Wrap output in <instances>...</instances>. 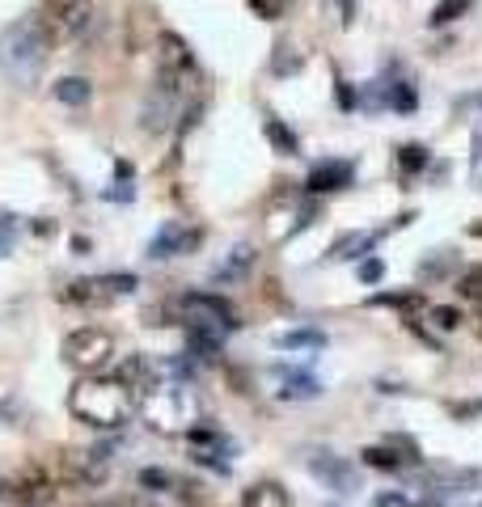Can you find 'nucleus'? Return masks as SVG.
I'll list each match as a JSON object with an SVG mask.
<instances>
[{"mask_svg":"<svg viewBox=\"0 0 482 507\" xmlns=\"http://www.w3.org/2000/svg\"><path fill=\"white\" fill-rule=\"evenodd\" d=\"M153 55H157V72L170 80H187V72H195V51L191 43L174 30H161L157 43H153Z\"/></svg>","mask_w":482,"mask_h":507,"instance_id":"7","label":"nucleus"},{"mask_svg":"<svg viewBox=\"0 0 482 507\" xmlns=\"http://www.w3.org/2000/svg\"><path fill=\"white\" fill-rule=\"evenodd\" d=\"M386 233L389 229H381V233H343V237L330 245V258H335V262H343V258H364Z\"/></svg>","mask_w":482,"mask_h":507,"instance_id":"16","label":"nucleus"},{"mask_svg":"<svg viewBox=\"0 0 482 507\" xmlns=\"http://www.w3.org/2000/svg\"><path fill=\"white\" fill-rule=\"evenodd\" d=\"M250 9L258 17H267V21H275V17L284 13V0H250Z\"/></svg>","mask_w":482,"mask_h":507,"instance_id":"34","label":"nucleus"},{"mask_svg":"<svg viewBox=\"0 0 482 507\" xmlns=\"http://www.w3.org/2000/svg\"><path fill=\"white\" fill-rule=\"evenodd\" d=\"M262 131H267V144H271L279 157H296V153H301L296 131H292V127H284L279 119H267V127H262Z\"/></svg>","mask_w":482,"mask_h":507,"instance_id":"20","label":"nucleus"},{"mask_svg":"<svg viewBox=\"0 0 482 507\" xmlns=\"http://www.w3.org/2000/svg\"><path fill=\"white\" fill-rule=\"evenodd\" d=\"M372 507H411V499L402 491H381L377 499H372Z\"/></svg>","mask_w":482,"mask_h":507,"instance_id":"36","label":"nucleus"},{"mask_svg":"<svg viewBox=\"0 0 482 507\" xmlns=\"http://www.w3.org/2000/svg\"><path fill=\"white\" fill-rule=\"evenodd\" d=\"M309 470H313V478H321L335 495L355 491V470L343 457H335V453H313V457H309Z\"/></svg>","mask_w":482,"mask_h":507,"instance_id":"13","label":"nucleus"},{"mask_svg":"<svg viewBox=\"0 0 482 507\" xmlns=\"http://www.w3.org/2000/svg\"><path fill=\"white\" fill-rule=\"evenodd\" d=\"M174 313L182 326H208V330H237V309L225 301V296H216V292H187V296H178L174 301Z\"/></svg>","mask_w":482,"mask_h":507,"instance_id":"6","label":"nucleus"},{"mask_svg":"<svg viewBox=\"0 0 482 507\" xmlns=\"http://www.w3.org/2000/svg\"><path fill=\"white\" fill-rule=\"evenodd\" d=\"M106 199H123V204H131V187H128V182H123V187H119V190H106Z\"/></svg>","mask_w":482,"mask_h":507,"instance_id":"42","label":"nucleus"},{"mask_svg":"<svg viewBox=\"0 0 482 507\" xmlns=\"http://www.w3.org/2000/svg\"><path fill=\"white\" fill-rule=\"evenodd\" d=\"M254 262H258V250L250 245V241H241V245H233V254H229L225 262L212 270V284H233V279H241Z\"/></svg>","mask_w":482,"mask_h":507,"instance_id":"15","label":"nucleus"},{"mask_svg":"<svg viewBox=\"0 0 482 507\" xmlns=\"http://www.w3.org/2000/svg\"><path fill=\"white\" fill-rule=\"evenodd\" d=\"M355 182V165L352 161H321L313 165L305 178V190L309 195H330V190H347Z\"/></svg>","mask_w":482,"mask_h":507,"instance_id":"12","label":"nucleus"},{"mask_svg":"<svg viewBox=\"0 0 482 507\" xmlns=\"http://www.w3.org/2000/svg\"><path fill=\"white\" fill-rule=\"evenodd\" d=\"M111 360H114V338L102 326H80V330H72L64 338V364L85 372V377H97Z\"/></svg>","mask_w":482,"mask_h":507,"instance_id":"5","label":"nucleus"},{"mask_svg":"<svg viewBox=\"0 0 482 507\" xmlns=\"http://www.w3.org/2000/svg\"><path fill=\"white\" fill-rule=\"evenodd\" d=\"M9 495H13L21 507H47L51 499H55V478H51L47 465H26V470L9 482Z\"/></svg>","mask_w":482,"mask_h":507,"instance_id":"10","label":"nucleus"},{"mask_svg":"<svg viewBox=\"0 0 482 507\" xmlns=\"http://www.w3.org/2000/svg\"><path fill=\"white\" fill-rule=\"evenodd\" d=\"M34 233H38V237H55V220H34Z\"/></svg>","mask_w":482,"mask_h":507,"instance_id":"41","label":"nucleus"},{"mask_svg":"<svg viewBox=\"0 0 482 507\" xmlns=\"http://www.w3.org/2000/svg\"><path fill=\"white\" fill-rule=\"evenodd\" d=\"M386 106L389 111H398V114H411L419 106L415 85H411V80H394V85H386Z\"/></svg>","mask_w":482,"mask_h":507,"instance_id":"22","label":"nucleus"},{"mask_svg":"<svg viewBox=\"0 0 482 507\" xmlns=\"http://www.w3.org/2000/svg\"><path fill=\"white\" fill-rule=\"evenodd\" d=\"M470 4H474V0H440V4L432 9V17H428V21H432V26H453L457 17H466V13H470Z\"/></svg>","mask_w":482,"mask_h":507,"instance_id":"26","label":"nucleus"},{"mask_svg":"<svg viewBox=\"0 0 482 507\" xmlns=\"http://www.w3.org/2000/svg\"><path fill=\"white\" fill-rule=\"evenodd\" d=\"M428 161H432V153H428L423 144H402L398 148V165H402V174L406 178L419 174V170H428Z\"/></svg>","mask_w":482,"mask_h":507,"instance_id":"25","label":"nucleus"},{"mask_svg":"<svg viewBox=\"0 0 482 507\" xmlns=\"http://www.w3.org/2000/svg\"><path fill=\"white\" fill-rule=\"evenodd\" d=\"M457 419H470V414H482V402H470V406H453Z\"/></svg>","mask_w":482,"mask_h":507,"instance_id":"39","label":"nucleus"},{"mask_svg":"<svg viewBox=\"0 0 482 507\" xmlns=\"http://www.w3.org/2000/svg\"><path fill=\"white\" fill-rule=\"evenodd\" d=\"M457 292L466 296V301H478L482 304V267H470L461 279H457Z\"/></svg>","mask_w":482,"mask_h":507,"instance_id":"30","label":"nucleus"},{"mask_svg":"<svg viewBox=\"0 0 482 507\" xmlns=\"http://www.w3.org/2000/svg\"><path fill=\"white\" fill-rule=\"evenodd\" d=\"M178 102H182V85L170 77L157 80V89L145 97V111H140V127L145 131H153V136H161L165 127H170V119H174Z\"/></svg>","mask_w":482,"mask_h":507,"instance_id":"8","label":"nucleus"},{"mask_svg":"<svg viewBox=\"0 0 482 507\" xmlns=\"http://www.w3.org/2000/svg\"><path fill=\"white\" fill-rule=\"evenodd\" d=\"M338 9H343V26H352L355 21V0H338Z\"/></svg>","mask_w":482,"mask_h":507,"instance_id":"40","label":"nucleus"},{"mask_svg":"<svg viewBox=\"0 0 482 507\" xmlns=\"http://www.w3.org/2000/svg\"><path fill=\"white\" fill-rule=\"evenodd\" d=\"M360 457H364V465H372V470H389V474H394V470H402V457L389 448V444H369Z\"/></svg>","mask_w":482,"mask_h":507,"instance_id":"24","label":"nucleus"},{"mask_svg":"<svg viewBox=\"0 0 482 507\" xmlns=\"http://www.w3.org/2000/svg\"><path fill=\"white\" fill-rule=\"evenodd\" d=\"M204 241V233L199 229H187V224H178V220H170V224H161L157 233H153V241H148V258L153 262H165V258H174V254H187V250H195Z\"/></svg>","mask_w":482,"mask_h":507,"instance_id":"11","label":"nucleus"},{"mask_svg":"<svg viewBox=\"0 0 482 507\" xmlns=\"http://www.w3.org/2000/svg\"><path fill=\"white\" fill-rule=\"evenodd\" d=\"M428 317H432V326H436V330H457V326L466 321L457 304H428Z\"/></svg>","mask_w":482,"mask_h":507,"instance_id":"27","label":"nucleus"},{"mask_svg":"<svg viewBox=\"0 0 482 507\" xmlns=\"http://www.w3.org/2000/svg\"><path fill=\"white\" fill-rule=\"evenodd\" d=\"M389 448H394V453H398L402 457V465H411V461H419V448H415V440H406V436H389Z\"/></svg>","mask_w":482,"mask_h":507,"instance_id":"32","label":"nucleus"},{"mask_svg":"<svg viewBox=\"0 0 482 507\" xmlns=\"http://www.w3.org/2000/svg\"><path fill=\"white\" fill-rule=\"evenodd\" d=\"M102 284L111 287V296H131V292L140 287V279H136L131 270H111V275H102Z\"/></svg>","mask_w":482,"mask_h":507,"instance_id":"28","label":"nucleus"},{"mask_svg":"<svg viewBox=\"0 0 482 507\" xmlns=\"http://www.w3.org/2000/svg\"><path fill=\"white\" fill-rule=\"evenodd\" d=\"M17 245V216L13 212H0V258H9Z\"/></svg>","mask_w":482,"mask_h":507,"instance_id":"29","label":"nucleus"},{"mask_svg":"<svg viewBox=\"0 0 482 507\" xmlns=\"http://www.w3.org/2000/svg\"><path fill=\"white\" fill-rule=\"evenodd\" d=\"M241 507H292V499L279 482H254L241 495Z\"/></svg>","mask_w":482,"mask_h":507,"instance_id":"18","label":"nucleus"},{"mask_svg":"<svg viewBox=\"0 0 482 507\" xmlns=\"http://www.w3.org/2000/svg\"><path fill=\"white\" fill-rule=\"evenodd\" d=\"M94 0H43V26L51 38H72L89 21Z\"/></svg>","mask_w":482,"mask_h":507,"instance_id":"9","label":"nucleus"},{"mask_svg":"<svg viewBox=\"0 0 482 507\" xmlns=\"http://www.w3.org/2000/svg\"><path fill=\"white\" fill-rule=\"evenodd\" d=\"M111 474V444H97V448H64L55 457V482L64 486H85L94 491L102 486Z\"/></svg>","mask_w":482,"mask_h":507,"instance_id":"4","label":"nucleus"},{"mask_svg":"<svg viewBox=\"0 0 482 507\" xmlns=\"http://www.w3.org/2000/svg\"><path fill=\"white\" fill-rule=\"evenodd\" d=\"M114 507H161L153 495H128V499H114Z\"/></svg>","mask_w":482,"mask_h":507,"instance_id":"37","label":"nucleus"},{"mask_svg":"<svg viewBox=\"0 0 482 507\" xmlns=\"http://www.w3.org/2000/svg\"><path fill=\"white\" fill-rule=\"evenodd\" d=\"M335 85H338V106H343V111H355V94H352V85H347L343 77H338Z\"/></svg>","mask_w":482,"mask_h":507,"instance_id":"38","label":"nucleus"},{"mask_svg":"<svg viewBox=\"0 0 482 507\" xmlns=\"http://www.w3.org/2000/svg\"><path fill=\"white\" fill-rule=\"evenodd\" d=\"M68 411L77 423L97 431H123L140 411V397L119 377H80L68 394Z\"/></svg>","mask_w":482,"mask_h":507,"instance_id":"2","label":"nucleus"},{"mask_svg":"<svg viewBox=\"0 0 482 507\" xmlns=\"http://www.w3.org/2000/svg\"><path fill=\"white\" fill-rule=\"evenodd\" d=\"M72 254H89V241H85V237H72Z\"/></svg>","mask_w":482,"mask_h":507,"instance_id":"44","label":"nucleus"},{"mask_svg":"<svg viewBox=\"0 0 482 507\" xmlns=\"http://www.w3.org/2000/svg\"><path fill=\"white\" fill-rule=\"evenodd\" d=\"M470 106H478V111H482V94H474V97H466V102H461V111H470Z\"/></svg>","mask_w":482,"mask_h":507,"instance_id":"45","label":"nucleus"},{"mask_svg":"<svg viewBox=\"0 0 482 507\" xmlns=\"http://www.w3.org/2000/svg\"><path fill=\"white\" fill-rule=\"evenodd\" d=\"M275 51H279V55H275V63H271V68H275V72H279V77H284V72H296V68H301V55H284V51H288V47H275Z\"/></svg>","mask_w":482,"mask_h":507,"instance_id":"35","label":"nucleus"},{"mask_svg":"<svg viewBox=\"0 0 482 507\" xmlns=\"http://www.w3.org/2000/svg\"><path fill=\"white\" fill-rule=\"evenodd\" d=\"M381 275H386V262H381V258H364V262H360V279H364V284H381Z\"/></svg>","mask_w":482,"mask_h":507,"instance_id":"33","label":"nucleus"},{"mask_svg":"<svg viewBox=\"0 0 482 507\" xmlns=\"http://www.w3.org/2000/svg\"><path fill=\"white\" fill-rule=\"evenodd\" d=\"M114 178H123V182H128V178H131V161H114Z\"/></svg>","mask_w":482,"mask_h":507,"instance_id":"43","label":"nucleus"},{"mask_svg":"<svg viewBox=\"0 0 482 507\" xmlns=\"http://www.w3.org/2000/svg\"><path fill=\"white\" fill-rule=\"evenodd\" d=\"M140 486H145V491H170L174 478L165 474V470H140Z\"/></svg>","mask_w":482,"mask_h":507,"instance_id":"31","label":"nucleus"},{"mask_svg":"<svg viewBox=\"0 0 482 507\" xmlns=\"http://www.w3.org/2000/svg\"><path fill=\"white\" fill-rule=\"evenodd\" d=\"M148 428L161 436H191L204 423V402L195 394L191 380H157L153 394L140 402Z\"/></svg>","mask_w":482,"mask_h":507,"instance_id":"3","label":"nucleus"},{"mask_svg":"<svg viewBox=\"0 0 482 507\" xmlns=\"http://www.w3.org/2000/svg\"><path fill=\"white\" fill-rule=\"evenodd\" d=\"M64 301L68 304H80V309H102V304H111V287L102 284V275H94V279H72V284L64 287Z\"/></svg>","mask_w":482,"mask_h":507,"instance_id":"14","label":"nucleus"},{"mask_svg":"<svg viewBox=\"0 0 482 507\" xmlns=\"http://www.w3.org/2000/svg\"><path fill=\"white\" fill-rule=\"evenodd\" d=\"M51 43L55 38L47 34L38 13L17 17L13 26L0 30V77L17 85V89H34L43 80V72H47Z\"/></svg>","mask_w":482,"mask_h":507,"instance_id":"1","label":"nucleus"},{"mask_svg":"<svg viewBox=\"0 0 482 507\" xmlns=\"http://www.w3.org/2000/svg\"><path fill=\"white\" fill-rule=\"evenodd\" d=\"M97 507H114V503H97Z\"/></svg>","mask_w":482,"mask_h":507,"instance_id":"48","label":"nucleus"},{"mask_svg":"<svg viewBox=\"0 0 482 507\" xmlns=\"http://www.w3.org/2000/svg\"><path fill=\"white\" fill-rule=\"evenodd\" d=\"M318 347H326V334H321V330L275 334V351H318Z\"/></svg>","mask_w":482,"mask_h":507,"instance_id":"21","label":"nucleus"},{"mask_svg":"<svg viewBox=\"0 0 482 507\" xmlns=\"http://www.w3.org/2000/svg\"><path fill=\"white\" fill-rule=\"evenodd\" d=\"M474 330H478V338H482V317H478V321H474Z\"/></svg>","mask_w":482,"mask_h":507,"instance_id":"46","label":"nucleus"},{"mask_svg":"<svg viewBox=\"0 0 482 507\" xmlns=\"http://www.w3.org/2000/svg\"><path fill=\"white\" fill-rule=\"evenodd\" d=\"M279 377H284V385H279V397L284 402H309V397H318L321 394V380L318 377H309V372H284L279 368Z\"/></svg>","mask_w":482,"mask_h":507,"instance_id":"17","label":"nucleus"},{"mask_svg":"<svg viewBox=\"0 0 482 507\" xmlns=\"http://www.w3.org/2000/svg\"><path fill=\"white\" fill-rule=\"evenodd\" d=\"M51 94H55V102H64V106H85L94 97V85H89V77H60L51 85Z\"/></svg>","mask_w":482,"mask_h":507,"instance_id":"19","label":"nucleus"},{"mask_svg":"<svg viewBox=\"0 0 482 507\" xmlns=\"http://www.w3.org/2000/svg\"><path fill=\"white\" fill-rule=\"evenodd\" d=\"M369 304H377V309H428L419 292H377Z\"/></svg>","mask_w":482,"mask_h":507,"instance_id":"23","label":"nucleus"},{"mask_svg":"<svg viewBox=\"0 0 482 507\" xmlns=\"http://www.w3.org/2000/svg\"><path fill=\"white\" fill-rule=\"evenodd\" d=\"M4 491H9V486H4V482H0V495H4Z\"/></svg>","mask_w":482,"mask_h":507,"instance_id":"47","label":"nucleus"}]
</instances>
